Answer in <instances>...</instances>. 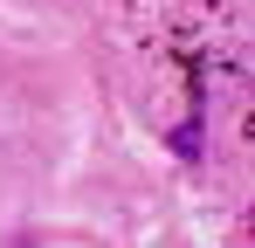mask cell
I'll return each instance as SVG.
<instances>
[]
</instances>
